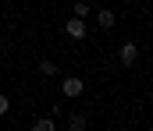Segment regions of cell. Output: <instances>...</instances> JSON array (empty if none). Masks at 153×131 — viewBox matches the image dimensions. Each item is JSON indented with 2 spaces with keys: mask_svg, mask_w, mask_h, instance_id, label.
Instances as JSON below:
<instances>
[{
  "mask_svg": "<svg viewBox=\"0 0 153 131\" xmlns=\"http://www.w3.org/2000/svg\"><path fill=\"white\" fill-rule=\"evenodd\" d=\"M64 32L71 36V39H85V18H68V25H64Z\"/></svg>",
  "mask_w": 153,
  "mask_h": 131,
  "instance_id": "6da1fadb",
  "label": "cell"
},
{
  "mask_svg": "<svg viewBox=\"0 0 153 131\" xmlns=\"http://www.w3.org/2000/svg\"><path fill=\"white\" fill-rule=\"evenodd\" d=\"M117 57H121V64H125V67H132V64L139 60V46H135L132 39H128V43L121 46V53H117Z\"/></svg>",
  "mask_w": 153,
  "mask_h": 131,
  "instance_id": "7a4b0ae2",
  "label": "cell"
},
{
  "mask_svg": "<svg viewBox=\"0 0 153 131\" xmlns=\"http://www.w3.org/2000/svg\"><path fill=\"white\" fill-rule=\"evenodd\" d=\"M82 78H75V75H71V78H64V82H61V96H82Z\"/></svg>",
  "mask_w": 153,
  "mask_h": 131,
  "instance_id": "3957f363",
  "label": "cell"
},
{
  "mask_svg": "<svg viewBox=\"0 0 153 131\" xmlns=\"http://www.w3.org/2000/svg\"><path fill=\"white\" fill-rule=\"evenodd\" d=\"M114 11H96V25H100V29H103V32H111V29H114Z\"/></svg>",
  "mask_w": 153,
  "mask_h": 131,
  "instance_id": "277c9868",
  "label": "cell"
},
{
  "mask_svg": "<svg viewBox=\"0 0 153 131\" xmlns=\"http://www.w3.org/2000/svg\"><path fill=\"white\" fill-rule=\"evenodd\" d=\"M85 128H89L85 113H71V117H68V131H85Z\"/></svg>",
  "mask_w": 153,
  "mask_h": 131,
  "instance_id": "5b68a950",
  "label": "cell"
},
{
  "mask_svg": "<svg viewBox=\"0 0 153 131\" xmlns=\"http://www.w3.org/2000/svg\"><path fill=\"white\" fill-rule=\"evenodd\" d=\"M32 131H57V124H53V117H39V121H32Z\"/></svg>",
  "mask_w": 153,
  "mask_h": 131,
  "instance_id": "8992f818",
  "label": "cell"
},
{
  "mask_svg": "<svg viewBox=\"0 0 153 131\" xmlns=\"http://www.w3.org/2000/svg\"><path fill=\"white\" fill-rule=\"evenodd\" d=\"M39 71H43L46 78H53V75H57V64H53V60H43V64H39Z\"/></svg>",
  "mask_w": 153,
  "mask_h": 131,
  "instance_id": "52a82bcc",
  "label": "cell"
},
{
  "mask_svg": "<svg viewBox=\"0 0 153 131\" xmlns=\"http://www.w3.org/2000/svg\"><path fill=\"white\" fill-rule=\"evenodd\" d=\"M85 14H89V4H85V0H78V4H75V18H85Z\"/></svg>",
  "mask_w": 153,
  "mask_h": 131,
  "instance_id": "ba28073f",
  "label": "cell"
},
{
  "mask_svg": "<svg viewBox=\"0 0 153 131\" xmlns=\"http://www.w3.org/2000/svg\"><path fill=\"white\" fill-rule=\"evenodd\" d=\"M7 110H11V103H7V96H4V92H0V117H4V113H7Z\"/></svg>",
  "mask_w": 153,
  "mask_h": 131,
  "instance_id": "9c48e42d",
  "label": "cell"
}]
</instances>
